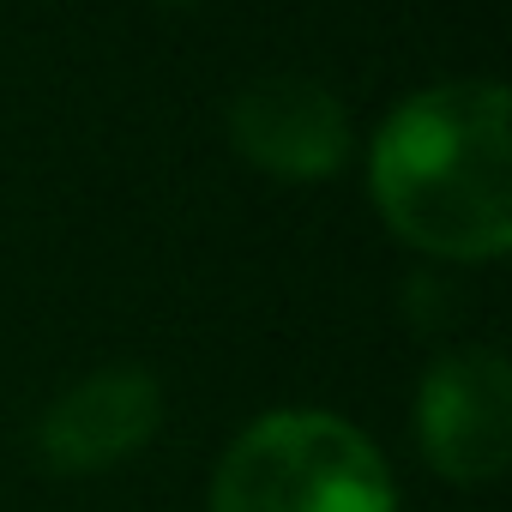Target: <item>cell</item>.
Instances as JSON below:
<instances>
[{
	"mask_svg": "<svg viewBox=\"0 0 512 512\" xmlns=\"http://www.w3.org/2000/svg\"><path fill=\"white\" fill-rule=\"evenodd\" d=\"M374 205L434 260L488 266L512 247L506 91L488 79L434 85L392 109L374 139Z\"/></svg>",
	"mask_w": 512,
	"mask_h": 512,
	"instance_id": "1",
	"label": "cell"
},
{
	"mask_svg": "<svg viewBox=\"0 0 512 512\" xmlns=\"http://www.w3.org/2000/svg\"><path fill=\"white\" fill-rule=\"evenodd\" d=\"M163 422V392L145 368H103L79 386H67L43 428H37V446L55 470L67 476H91V470H109L121 458H133Z\"/></svg>",
	"mask_w": 512,
	"mask_h": 512,
	"instance_id": "5",
	"label": "cell"
},
{
	"mask_svg": "<svg viewBox=\"0 0 512 512\" xmlns=\"http://www.w3.org/2000/svg\"><path fill=\"white\" fill-rule=\"evenodd\" d=\"M235 151L278 181H332L350 163V115L344 103L296 73H266L229 103Z\"/></svg>",
	"mask_w": 512,
	"mask_h": 512,
	"instance_id": "4",
	"label": "cell"
},
{
	"mask_svg": "<svg viewBox=\"0 0 512 512\" xmlns=\"http://www.w3.org/2000/svg\"><path fill=\"white\" fill-rule=\"evenodd\" d=\"M211 512H392V476L362 428L284 410L223 452Z\"/></svg>",
	"mask_w": 512,
	"mask_h": 512,
	"instance_id": "2",
	"label": "cell"
},
{
	"mask_svg": "<svg viewBox=\"0 0 512 512\" xmlns=\"http://www.w3.org/2000/svg\"><path fill=\"white\" fill-rule=\"evenodd\" d=\"M416 440L452 482H494L512 458V374L500 350H452L416 392Z\"/></svg>",
	"mask_w": 512,
	"mask_h": 512,
	"instance_id": "3",
	"label": "cell"
}]
</instances>
